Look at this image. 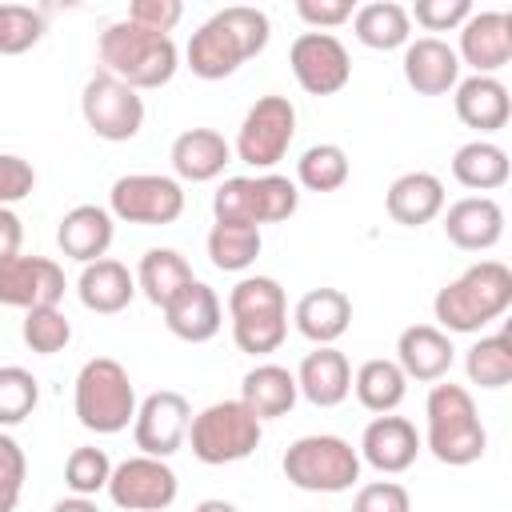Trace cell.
<instances>
[{
	"mask_svg": "<svg viewBox=\"0 0 512 512\" xmlns=\"http://www.w3.org/2000/svg\"><path fill=\"white\" fill-rule=\"evenodd\" d=\"M456 360V348H452V336L440 332L436 324H408L400 336H396V364L408 380H420V384H436L448 376Z\"/></svg>",
	"mask_w": 512,
	"mask_h": 512,
	"instance_id": "ffe728a7",
	"label": "cell"
},
{
	"mask_svg": "<svg viewBox=\"0 0 512 512\" xmlns=\"http://www.w3.org/2000/svg\"><path fill=\"white\" fill-rule=\"evenodd\" d=\"M352 512H412V496L400 480H372L356 488Z\"/></svg>",
	"mask_w": 512,
	"mask_h": 512,
	"instance_id": "ee69618b",
	"label": "cell"
},
{
	"mask_svg": "<svg viewBox=\"0 0 512 512\" xmlns=\"http://www.w3.org/2000/svg\"><path fill=\"white\" fill-rule=\"evenodd\" d=\"M24 476H28V456L16 444V436H8L0 428V512H16L20 492H24Z\"/></svg>",
	"mask_w": 512,
	"mask_h": 512,
	"instance_id": "b9f144b4",
	"label": "cell"
},
{
	"mask_svg": "<svg viewBox=\"0 0 512 512\" xmlns=\"http://www.w3.org/2000/svg\"><path fill=\"white\" fill-rule=\"evenodd\" d=\"M112 236H116V220L108 208L100 204H76L60 216L56 224V244L68 260L76 264H92V260H104L108 248H112Z\"/></svg>",
	"mask_w": 512,
	"mask_h": 512,
	"instance_id": "44dd1931",
	"label": "cell"
},
{
	"mask_svg": "<svg viewBox=\"0 0 512 512\" xmlns=\"http://www.w3.org/2000/svg\"><path fill=\"white\" fill-rule=\"evenodd\" d=\"M188 424H192V404H188L180 392L160 388V392H148V396L136 404L132 440H136L140 456L168 460V456H176V452L184 448Z\"/></svg>",
	"mask_w": 512,
	"mask_h": 512,
	"instance_id": "4fadbf2b",
	"label": "cell"
},
{
	"mask_svg": "<svg viewBox=\"0 0 512 512\" xmlns=\"http://www.w3.org/2000/svg\"><path fill=\"white\" fill-rule=\"evenodd\" d=\"M352 392L360 400V408L384 416V412H396L408 396V376L400 372L396 360H384V356H372L364 360L356 372H352Z\"/></svg>",
	"mask_w": 512,
	"mask_h": 512,
	"instance_id": "1f68e13d",
	"label": "cell"
},
{
	"mask_svg": "<svg viewBox=\"0 0 512 512\" xmlns=\"http://www.w3.org/2000/svg\"><path fill=\"white\" fill-rule=\"evenodd\" d=\"M472 16L468 0H416L408 8V20H416L424 32H452Z\"/></svg>",
	"mask_w": 512,
	"mask_h": 512,
	"instance_id": "7bdbcfd3",
	"label": "cell"
},
{
	"mask_svg": "<svg viewBox=\"0 0 512 512\" xmlns=\"http://www.w3.org/2000/svg\"><path fill=\"white\" fill-rule=\"evenodd\" d=\"M420 448H424V444H420L416 424H412L408 416L384 412V416H372V420H368V428H364L356 452H360V464L376 468L380 476H400V472H408V468L416 464Z\"/></svg>",
	"mask_w": 512,
	"mask_h": 512,
	"instance_id": "2e32d148",
	"label": "cell"
},
{
	"mask_svg": "<svg viewBox=\"0 0 512 512\" xmlns=\"http://www.w3.org/2000/svg\"><path fill=\"white\" fill-rule=\"evenodd\" d=\"M400 68H404V80L416 96H448L456 84H460V60H456V48L440 36H416L404 44V56H400Z\"/></svg>",
	"mask_w": 512,
	"mask_h": 512,
	"instance_id": "e0dca14e",
	"label": "cell"
},
{
	"mask_svg": "<svg viewBox=\"0 0 512 512\" xmlns=\"http://www.w3.org/2000/svg\"><path fill=\"white\" fill-rule=\"evenodd\" d=\"M52 512H100V504L92 496H64L52 504Z\"/></svg>",
	"mask_w": 512,
	"mask_h": 512,
	"instance_id": "681fc988",
	"label": "cell"
},
{
	"mask_svg": "<svg viewBox=\"0 0 512 512\" xmlns=\"http://www.w3.org/2000/svg\"><path fill=\"white\" fill-rule=\"evenodd\" d=\"M40 404V380L20 364H0V428L24 424Z\"/></svg>",
	"mask_w": 512,
	"mask_h": 512,
	"instance_id": "d590c367",
	"label": "cell"
},
{
	"mask_svg": "<svg viewBox=\"0 0 512 512\" xmlns=\"http://www.w3.org/2000/svg\"><path fill=\"white\" fill-rule=\"evenodd\" d=\"M352 32L364 48L372 52H392V48H404L412 40V20H408V8L396 4V0H372V4H360L352 12Z\"/></svg>",
	"mask_w": 512,
	"mask_h": 512,
	"instance_id": "f546056e",
	"label": "cell"
},
{
	"mask_svg": "<svg viewBox=\"0 0 512 512\" xmlns=\"http://www.w3.org/2000/svg\"><path fill=\"white\" fill-rule=\"evenodd\" d=\"M160 312H164L168 332H172L176 340H184V344H204V340H212V336L220 332V324H224V304H220L216 288L204 284V280L184 284Z\"/></svg>",
	"mask_w": 512,
	"mask_h": 512,
	"instance_id": "ac0fdd59",
	"label": "cell"
},
{
	"mask_svg": "<svg viewBox=\"0 0 512 512\" xmlns=\"http://www.w3.org/2000/svg\"><path fill=\"white\" fill-rule=\"evenodd\" d=\"M96 56H100V72L124 80L136 92L164 88L180 68L176 40L164 32H148L132 20L104 24V32L96 36Z\"/></svg>",
	"mask_w": 512,
	"mask_h": 512,
	"instance_id": "3957f363",
	"label": "cell"
},
{
	"mask_svg": "<svg viewBox=\"0 0 512 512\" xmlns=\"http://www.w3.org/2000/svg\"><path fill=\"white\" fill-rule=\"evenodd\" d=\"M356 12L352 0H296V16L312 28V32H328V28H340L348 24Z\"/></svg>",
	"mask_w": 512,
	"mask_h": 512,
	"instance_id": "7dc6e473",
	"label": "cell"
},
{
	"mask_svg": "<svg viewBox=\"0 0 512 512\" xmlns=\"http://www.w3.org/2000/svg\"><path fill=\"white\" fill-rule=\"evenodd\" d=\"M464 372H468V384L476 388H504L512 380V336L508 332H488L480 336L468 352H464Z\"/></svg>",
	"mask_w": 512,
	"mask_h": 512,
	"instance_id": "d6a6232c",
	"label": "cell"
},
{
	"mask_svg": "<svg viewBox=\"0 0 512 512\" xmlns=\"http://www.w3.org/2000/svg\"><path fill=\"white\" fill-rule=\"evenodd\" d=\"M384 208L396 224L404 228H420L432 224L444 212V180L432 172H404L388 184L384 192Z\"/></svg>",
	"mask_w": 512,
	"mask_h": 512,
	"instance_id": "484cf974",
	"label": "cell"
},
{
	"mask_svg": "<svg viewBox=\"0 0 512 512\" xmlns=\"http://www.w3.org/2000/svg\"><path fill=\"white\" fill-rule=\"evenodd\" d=\"M508 172H512L508 152L500 144H492V140H468V144H460L452 152V176H456V184H464L476 196L504 188L508 184Z\"/></svg>",
	"mask_w": 512,
	"mask_h": 512,
	"instance_id": "f1b7e54d",
	"label": "cell"
},
{
	"mask_svg": "<svg viewBox=\"0 0 512 512\" xmlns=\"http://www.w3.org/2000/svg\"><path fill=\"white\" fill-rule=\"evenodd\" d=\"M292 140H296V104L288 96H276L272 92V96H260L244 112V120L236 128L232 156L240 164L256 168V172H272L288 156Z\"/></svg>",
	"mask_w": 512,
	"mask_h": 512,
	"instance_id": "ba28073f",
	"label": "cell"
},
{
	"mask_svg": "<svg viewBox=\"0 0 512 512\" xmlns=\"http://www.w3.org/2000/svg\"><path fill=\"white\" fill-rule=\"evenodd\" d=\"M512 308V268L504 260H476L468 264L456 280H448L436 300H432V316L440 332H484L492 320H500Z\"/></svg>",
	"mask_w": 512,
	"mask_h": 512,
	"instance_id": "7a4b0ae2",
	"label": "cell"
},
{
	"mask_svg": "<svg viewBox=\"0 0 512 512\" xmlns=\"http://www.w3.org/2000/svg\"><path fill=\"white\" fill-rule=\"evenodd\" d=\"M264 312H288V296L276 276H244L228 292V316H264Z\"/></svg>",
	"mask_w": 512,
	"mask_h": 512,
	"instance_id": "f35d334b",
	"label": "cell"
},
{
	"mask_svg": "<svg viewBox=\"0 0 512 512\" xmlns=\"http://www.w3.org/2000/svg\"><path fill=\"white\" fill-rule=\"evenodd\" d=\"M272 40V20L260 8L248 4H232L212 12L188 40L184 60L192 68V76L200 80H224L232 76L244 60L260 56Z\"/></svg>",
	"mask_w": 512,
	"mask_h": 512,
	"instance_id": "6da1fadb",
	"label": "cell"
},
{
	"mask_svg": "<svg viewBox=\"0 0 512 512\" xmlns=\"http://www.w3.org/2000/svg\"><path fill=\"white\" fill-rule=\"evenodd\" d=\"M76 296L88 312L96 316H116L132 304L136 296V276L128 272V264L104 256V260H92L80 268V280H76Z\"/></svg>",
	"mask_w": 512,
	"mask_h": 512,
	"instance_id": "4316f807",
	"label": "cell"
},
{
	"mask_svg": "<svg viewBox=\"0 0 512 512\" xmlns=\"http://www.w3.org/2000/svg\"><path fill=\"white\" fill-rule=\"evenodd\" d=\"M252 204H256V228L280 224L300 208V188H296V180H288L280 172H260V176H252Z\"/></svg>",
	"mask_w": 512,
	"mask_h": 512,
	"instance_id": "8d00e7d4",
	"label": "cell"
},
{
	"mask_svg": "<svg viewBox=\"0 0 512 512\" xmlns=\"http://www.w3.org/2000/svg\"><path fill=\"white\" fill-rule=\"evenodd\" d=\"M260 248H264V240H260V228H252V224H212V232H208V260L220 272L252 268Z\"/></svg>",
	"mask_w": 512,
	"mask_h": 512,
	"instance_id": "e575fe53",
	"label": "cell"
},
{
	"mask_svg": "<svg viewBox=\"0 0 512 512\" xmlns=\"http://www.w3.org/2000/svg\"><path fill=\"white\" fill-rule=\"evenodd\" d=\"M20 336L32 352L40 356H56L68 348L72 340V320L60 312V304H48V308H28L24 312V324H20Z\"/></svg>",
	"mask_w": 512,
	"mask_h": 512,
	"instance_id": "74e56055",
	"label": "cell"
},
{
	"mask_svg": "<svg viewBox=\"0 0 512 512\" xmlns=\"http://www.w3.org/2000/svg\"><path fill=\"white\" fill-rule=\"evenodd\" d=\"M180 16H184V4L180 0H132L124 20H132V24L148 28V32H164L168 36L180 24Z\"/></svg>",
	"mask_w": 512,
	"mask_h": 512,
	"instance_id": "bcb514c9",
	"label": "cell"
},
{
	"mask_svg": "<svg viewBox=\"0 0 512 512\" xmlns=\"http://www.w3.org/2000/svg\"><path fill=\"white\" fill-rule=\"evenodd\" d=\"M300 388H296V372H288L284 364H256L244 372L240 380V404L264 424V420H280L296 408Z\"/></svg>",
	"mask_w": 512,
	"mask_h": 512,
	"instance_id": "83f0119b",
	"label": "cell"
},
{
	"mask_svg": "<svg viewBox=\"0 0 512 512\" xmlns=\"http://www.w3.org/2000/svg\"><path fill=\"white\" fill-rule=\"evenodd\" d=\"M192 512H240L232 500H220V496H212V500H200Z\"/></svg>",
	"mask_w": 512,
	"mask_h": 512,
	"instance_id": "f907efd6",
	"label": "cell"
},
{
	"mask_svg": "<svg viewBox=\"0 0 512 512\" xmlns=\"http://www.w3.org/2000/svg\"><path fill=\"white\" fill-rule=\"evenodd\" d=\"M24 244V220L12 208H0V260L16 256Z\"/></svg>",
	"mask_w": 512,
	"mask_h": 512,
	"instance_id": "c3c4849f",
	"label": "cell"
},
{
	"mask_svg": "<svg viewBox=\"0 0 512 512\" xmlns=\"http://www.w3.org/2000/svg\"><path fill=\"white\" fill-rule=\"evenodd\" d=\"M296 388L316 408H336L352 392V364L336 344L312 348L296 368Z\"/></svg>",
	"mask_w": 512,
	"mask_h": 512,
	"instance_id": "603a6c76",
	"label": "cell"
},
{
	"mask_svg": "<svg viewBox=\"0 0 512 512\" xmlns=\"http://www.w3.org/2000/svg\"><path fill=\"white\" fill-rule=\"evenodd\" d=\"M168 160H172L176 180L208 184V180L224 176V168L232 164V144H228L216 128H184V132L172 140Z\"/></svg>",
	"mask_w": 512,
	"mask_h": 512,
	"instance_id": "7402d4cb",
	"label": "cell"
},
{
	"mask_svg": "<svg viewBox=\"0 0 512 512\" xmlns=\"http://www.w3.org/2000/svg\"><path fill=\"white\" fill-rule=\"evenodd\" d=\"M424 448L448 464V468H464V464H476L488 448V432H484V420L476 412V400L464 384H444L436 380L428 388V400H424Z\"/></svg>",
	"mask_w": 512,
	"mask_h": 512,
	"instance_id": "277c9868",
	"label": "cell"
},
{
	"mask_svg": "<svg viewBox=\"0 0 512 512\" xmlns=\"http://www.w3.org/2000/svg\"><path fill=\"white\" fill-rule=\"evenodd\" d=\"M108 500L124 512H164L176 504L180 496V480L172 472L168 460L156 456H128L120 464H112L108 476Z\"/></svg>",
	"mask_w": 512,
	"mask_h": 512,
	"instance_id": "8fae6325",
	"label": "cell"
},
{
	"mask_svg": "<svg viewBox=\"0 0 512 512\" xmlns=\"http://www.w3.org/2000/svg\"><path fill=\"white\" fill-rule=\"evenodd\" d=\"M136 388L132 376L120 360L112 356H92L84 360V368L76 372L72 384V408L80 428L96 432V436H116L136 420Z\"/></svg>",
	"mask_w": 512,
	"mask_h": 512,
	"instance_id": "5b68a950",
	"label": "cell"
},
{
	"mask_svg": "<svg viewBox=\"0 0 512 512\" xmlns=\"http://www.w3.org/2000/svg\"><path fill=\"white\" fill-rule=\"evenodd\" d=\"M260 436H264V424L240 400H216L192 416L184 444L200 464L220 468V464L248 460L260 448Z\"/></svg>",
	"mask_w": 512,
	"mask_h": 512,
	"instance_id": "52a82bcc",
	"label": "cell"
},
{
	"mask_svg": "<svg viewBox=\"0 0 512 512\" xmlns=\"http://www.w3.org/2000/svg\"><path fill=\"white\" fill-rule=\"evenodd\" d=\"M292 324L316 348L336 344L352 324V300L340 288H308L292 308Z\"/></svg>",
	"mask_w": 512,
	"mask_h": 512,
	"instance_id": "cb8c5ba5",
	"label": "cell"
},
{
	"mask_svg": "<svg viewBox=\"0 0 512 512\" xmlns=\"http://www.w3.org/2000/svg\"><path fill=\"white\" fill-rule=\"evenodd\" d=\"M288 68L308 96H336L352 80V56L332 32H300L288 48Z\"/></svg>",
	"mask_w": 512,
	"mask_h": 512,
	"instance_id": "7c38bea8",
	"label": "cell"
},
{
	"mask_svg": "<svg viewBox=\"0 0 512 512\" xmlns=\"http://www.w3.org/2000/svg\"><path fill=\"white\" fill-rule=\"evenodd\" d=\"M80 116L92 128V136L124 144L144 128V96L108 72H92L80 92Z\"/></svg>",
	"mask_w": 512,
	"mask_h": 512,
	"instance_id": "30bf717a",
	"label": "cell"
},
{
	"mask_svg": "<svg viewBox=\"0 0 512 512\" xmlns=\"http://www.w3.org/2000/svg\"><path fill=\"white\" fill-rule=\"evenodd\" d=\"M280 468L300 492H348L360 480V452L344 436L312 432L284 448Z\"/></svg>",
	"mask_w": 512,
	"mask_h": 512,
	"instance_id": "8992f818",
	"label": "cell"
},
{
	"mask_svg": "<svg viewBox=\"0 0 512 512\" xmlns=\"http://www.w3.org/2000/svg\"><path fill=\"white\" fill-rule=\"evenodd\" d=\"M348 176H352L348 152L332 140L304 148L300 160H296V184L308 188V192H336V188L348 184Z\"/></svg>",
	"mask_w": 512,
	"mask_h": 512,
	"instance_id": "836d02e7",
	"label": "cell"
},
{
	"mask_svg": "<svg viewBox=\"0 0 512 512\" xmlns=\"http://www.w3.org/2000/svg\"><path fill=\"white\" fill-rule=\"evenodd\" d=\"M108 476H112V460L96 444H80L64 460V484H68L72 496H96V492H104L108 488Z\"/></svg>",
	"mask_w": 512,
	"mask_h": 512,
	"instance_id": "ab89813d",
	"label": "cell"
},
{
	"mask_svg": "<svg viewBox=\"0 0 512 512\" xmlns=\"http://www.w3.org/2000/svg\"><path fill=\"white\" fill-rule=\"evenodd\" d=\"M132 276H136V292H144V300L156 304V308H164L184 284L196 280L192 264L176 248H148Z\"/></svg>",
	"mask_w": 512,
	"mask_h": 512,
	"instance_id": "4dcf8cb0",
	"label": "cell"
},
{
	"mask_svg": "<svg viewBox=\"0 0 512 512\" xmlns=\"http://www.w3.org/2000/svg\"><path fill=\"white\" fill-rule=\"evenodd\" d=\"M108 212L112 220L124 224H172L184 212V184L176 176H160V172H128L116 176L108 188Z\"/></svg>",
	"mask_w": 512,
	"mask_h": 512,
	"instance_id": "9c48e42d",
	"label": "cell"
},
{
	"mask_svg": "<svg viewBox=\"0 0 512 512\" xmlns=\"http://www.w3.org/2000/svg\"><path fill=\"white\" fill-rule=\"evenodd\" d=\"M64 268L48 256H8L0 260V304L4 308H48L64 300Z\"/></svg>",
	"mask_w": 512,
	"mask_h": 512,
	"instance_id": "5bb4252c",
	"label": "cell"
},
{
	"mask_svg": "<svg viewBox=\"0 0 512 512\" xmlns=\"http://www.w3.org/2000/svg\"><path fill=\"white\" fill-rule=\"evenodd\" d=\"M44 36V12L32 4H0V56H20Z\"/></svg>",
	"mask_w": 512,
	"mask_h": 512,
	"instance_id": "60d3db41",
	"label": "cell"
},
{
	"mask_svg": "<svg viewBox=\"0 0 512 512\" xmlns=\"http://www.w3.org/2000/svg\"><path fill=\"white\" fill-rule=\"evenodd\" d=\"M456 60H460V68L468 64L472 76H496L512 60V16L500 8L472 12L460 24Z\"/></svg>",
	"mask_w": 512,
	"mask_h": 512,
	"instance_id": "9a60e30c",
	"label": "cell"
},
{
	"mask_svg": "<svg viewBox=\"0 0 512 512\" xmlns=\"http://www.w3.org/2000/svg\"><path fill=\"white\" fill-rule=\"evenodd\" d=\"M444 236L460 252H488L504 236V208L492 196H460L444 208Z\"/></svg>",
	"mask_w": 512,
	"mask_h": 512,
	"instance_id": "d6986e66",
	"label": "cell"
},
{
	"mask_svg": "<svg viewBox=\"0 0 512 512\" xmlns=\"http://www.w3.org/2000/svg\"><path fill=\"white\" fill-rule=\"evenodd\" d=\"M452 108H456L460 124L476 128V132H500L512 116L508 88L496 76H464L452 88Z\"/></svg>",
	"mask_w": 512,
	"mask_h": 512,
	"instance_id": "d4e9b609",
	"label": "cell"
},
{
	"mask_svg": "<svg viewBox=\"0 0 512 512\" xmlns=\"http://www.w3.org/2000/svg\"><path fill=\"white\" fill-rule=\"evenodd\" d=\"M32 188H36V168L16 152H0V208H12Z\"/></svg>",
	"mask_w": 512,
	"mask_h": 512,
	"instance_id": "f6af8a7d",
	"label": "cell"
}]
</instances>
